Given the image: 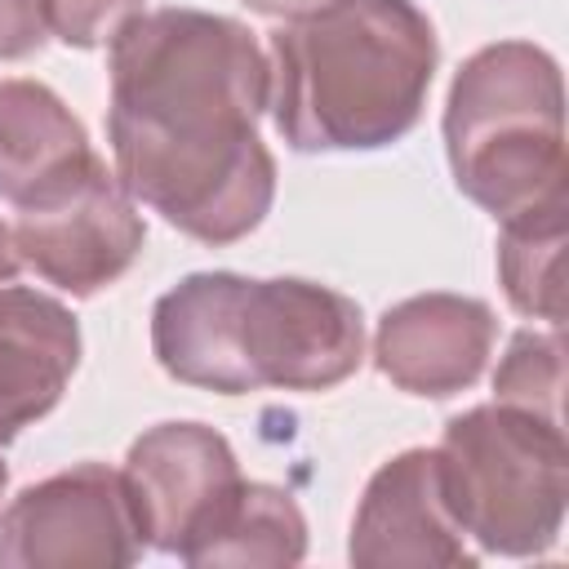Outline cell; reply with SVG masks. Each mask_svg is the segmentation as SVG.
Returning <instances> with one entry per match:
<instances>
[{"label":"cell","instance_id":"cell-1","mask_svg":"<svg viewBox=\"0 0 569 569\" xmlns=\"http://www.w3.org/2000/svg\"><path fill=\"white\" fill-rule=\"evenodd\" d=\"M107 138L120 187L200 244H236L271 213L276 160L258 133L271 62L258 36L204 9H151L107 44Z\"/></svg>","mask_w":569,"mask_h":569},{"label":"cell","instance_id":"cell-2","mask_svg":"<svg viewBox=\"0 0 569 569\" xmlns=\"http://www.w3.org/2000/svg\"><path fill=\"white\" fill-rule=\"evenodd\" d=\"M156 365L200 391H329L365 360L360 307L316 280L196 271L151 307Z\"/></svg>","mask_w":569,"mask_h":569},{"label":"cell","instance_id":"cell-3","mask_svg":"<svg viewBox=\"0 0 569 569\" xmlns=\"http://www.w3.org/2000/svg\"><path fill=\"white\" fill-rule=\"evenodd\" d=\"M271 120L293 151H378L427 107L440 40L413 0H333L267 40Z\"/></svg>","mask_w":569,"mask_h":569},{"label":"cell","instance_id":"cell-4","mask_svg":"<svg viewBox=\"0 0 569 569\" xmlns=\"http://www.w3.org/2000/svg\"><path fill=\"white\" fill-rule=\"evenodd\" d=\"M453 187L498 222L565 200V80L533 40L476 49L445 102Z\"/></svg>","mask_w":569,"mask_h":569},{"label":"cell","instance_id":"cell-5","mask_svg":"<svg viewBox=\"0 0 569 569\" xmlns=\"http://www.w3.org/2000/svg\"><path fill=\"white\" fill-rule=\"evenodd\" d=\"M449 507L489 556H547L569 507L565 422L511 405H476L445 422L436 445Z\"/></svg>","mask_w":569,"mask_h":569},{"label":"cell","instance_id":"cell-6","mask_svg":"<svg viewBox=\"0 0 569 569\" xmlns=\"http://www.w3.org/2000/svg\"><path fill=\"white\" fill-rule=\"evenodd\" d=\"M142 551L124 480L107 462L44 476L0 511L4 569H120Z\"/></svg>","mask_w":569,"mask_h":569},{"label":"cell","instance_id":"cell-7","mask_svg":"<svg viewBox=\"0 0 569 569\" xmlns=\"http://www.w3.org/2000/svg\"><path fill=\"white\" fill-rule=\"evenodd\" d=\"M142 240L147 222L138 200L120 187L107 160H98L67 191L18 209L13 222L22 267L71 298H93L98 289L116 284L138 262Z\"/></svg>","mask_w":569,"mask_h":569},{"label":"cell","instance_id":"cell-8","mask_svg":"<svg viewBox=\"0 0 569 569\" xmlns=\"http://www.w3.org/2000/svg\"><path fill=\"white\" fill-rule=\"evenodd\" d=\"M120 480L142 547L182 560L244 476L222 431L204 422H160L129 445Z\"/></svg>","mask_w":569,"mask_h":569},{"label":"cell","instance_id":"cell-9","mask_svg":"<svg viewBox=\"0 0 569 569\" xmlns=\"http://www.w3.org/2000/svg\"><path fill=\"white\" fill-rule=\"evenodd\" d=\"M347 556L360 569L476 565V551L467 547V533L449 507L436 449H405L369 476L351 520Z\"/></svg>","mask_w":569,"mask_h":569},{"label":"cell","instance_id":"cell-10","mask_svg":"<svg viewBox=\"0 0 569 569\" xmlns=\"http://www.w3.org/2000/svg\"><path fill=\"white\" fill-rule=\"evenodd\" d=\"M498 320L489 302L467 293H413L382 311L373 333L378 373L427 400L467 391L493 356Z\"/></svg>","mask_w":569,"mask_h":569},{"label":"cell","instance_id":"cell-11","mask_svg":"<svg viewBox=\"0 0 569 569\" xmlns=\"http://www.w3.org/2000/svg\"><path fill=\"white\" fill-rule=\"evenodd\" d=\"M80 365L76 316L27 284H0V445L36 427Z\"/></svg>","mask_w":569,"mask_h":569},{"label":"cell","instance_id":"cell-12","mask_svg":"<svg viewBox=\"0 0 569 569\" xmlns=\"http://www.w3.org/2000/svg\"><path fill=\"white\" fill-rule=\"evenodd\" d=\"M93 156L84 124L40 80H0V200L31 209L80 182Z\"/></svg>","mask_w":569,"mask_h":569},{"label":"cell","instance_id":"cell-13","mask_svg":"<svg viewBox=\"0 0 569 569\" xmlns=\"http://www.w3.org/2000/svg\"><path fill=\"white\" fill-rule=\"evenodd\" d=\"M307 556V520L293 493L240 480L218 520L182 556L187 565H298Z\"/></svg>","mask_w":569,"mask_h":569},{"label":"cell","instance_id":"cell-14","mask_svg":"<svg viewBox=\"0 0 569 569\" xmlns=\"http://www.w3.org/2000/svg\"><path fill=\"white\" fill-rule=\"evenodd\" d=\"M565 200L507 218L498 236V280L507 302L556 329L565 320Z\"/></svg>","mask_w":569,"mask_h":569},{"label":"cell","instance_id":"cell-15","mask_svg":"<svg viewBox=\"0 0 569 569\" xmlns=\"http://www.w3.org/2000/svg\"><path fill=\"white\" fill-rule=\"evenodd\" d=\"M560 391H565V342L560 329H520L511 333L498 369H493V400L525 409L533 418L560 422Z\"/></svg>","mask_w":569,"mask_h":569},{"label":"cell","instance_id":"cell-16","mask_svg":"<svg viewBox=\"0 0 569 569\" xmlns=\"http://www.w3.org/2000/svg\"><path fill=\"white\" fill-rule=\"evenodd\" d=\"M147 0H40L44 31L71 49L111 44L124 22L142 13Z\"/></svg>","mask_w":569,"mask_h":569},{"label":"cell","instance_id":"cell-17","mask_svg":"<svg viewBox=\"0 0 569 569\" xmlns=\"http://www.w3.org/2000/svg\"><path fill=\"white\" fill-rule=\"evenodd\" d=\"M49 40L40 0H0V58H27Z\"/></svg>","mask_w":569,"mask_h":569},{"label":"cell","instance_id":"cell-18","mask_svg":"<svg viewBox=\"0 0 569 569\" xmlns=\"http://www.w3.org/2000/svg\"><path fill=\"white\" fill-rule=\"evenodd\" d=\"M253 13H267V18H280V22H293V18H307L333 0H244Z\"/></svg>","mask_w":569,"mask_h":569},{"label":"cell","instance_id":"cell-19","mask_svg":"<svg viewBox=\"0 0 569 569\" xmlns=\"http://www.w3.org/2000/svg\"><path fill=\"white\" fill-rule=\"evenodd\" d=\"M22 271V258H18V244H13V227L0 218V284H13Z\"/></svg>","mask_w":569,"mask_h":569},{"label":"cell","instance_id":"cell-20","mask_svg":"<svg viewBox=\"0 0 569 569\" xmlns=\"http://www.w3.org/2000/svg\"><path fill=\"white\" fill-rule=\"evenodd\" d=\"M4 485H9V467L0 462V498H4Z\"/></svg>","mask_w":569,"mask_h":569}]
</instances>
